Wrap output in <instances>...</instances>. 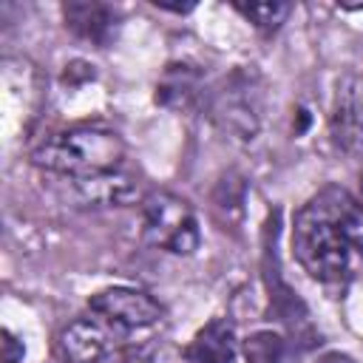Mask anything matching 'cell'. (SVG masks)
Masks as SVG:
<instances>
[{
    "mask_svg": "<svg viewBox=\"0 0 363 363\" xmlns=\"http://www.w3.org/2000/svg\"><path fill=\"white\" fill-rule=\"evenodd\" d=\"M122 159L125 142L105 125H74L57 130L45 136L31 153V162L37 167L68 176L74 182L113 173L122 167Z\"/></svg>",
    "mask_w": 363,
    "mask_h": 363,
    "instance_id": "2",
    "label": "cell"
},
{
    "mask_svg": "<svg viewBox=\"0 0 363 363\" xmlns=\"http://www.w3.org/2000/svg\"><path fill=\"white\" fill-rule=\"evenodd\" d=\"M284 337L275 332H255L244 343L247 363H284Z\"/></svg>",
    "mask_w": 363,
    "mask_h": 363,
    "instance_id": "10",
    "label": "cell"
},
{
    "mask_svg": "<svg viewBox=\"0 0 363 363\" xmlns=\"http://www.w3.org/2000/svg\"><path fill=\"white\" fill-rule=\"evenodd\" d=\"M247 20H252L261 31H275L284 20H286V14L292 11V6L289 3H238L235 6Z\"/></svg>",
    "mask_w": 363,
    "mask_h": 363,
    "instance_id": "11",
    "label": "cell"
},
{
    "mask_svg": "<svg viewBox=\"0 0 363 363\" xmlns=\"http://www.w3.org/2000/svg\"><path fill=\"white\" fill-rule=\"evenodd\" d=\"M77 187L82 190V196L94 204H128L136 196V187L130 182V176H122L119 170L96 176V179H82L77 182Z\"/></svg>",
    "mask_w": 363,
    "mask_h": 363,
    "instance_id": "9",
    "label": "cell"
},
{
    "mask_svg": "<svg viewBox=\"0 0 363 363\" xmlns=\"http://www.w3.org/2000/svg\"><path fill=\"white\" fill-rule=\"evenodd\" d=\"M62 14L74 34L96 45H105L116 31V11L105 3H68L62 6Z\"/></svg>",
    "mask_w": 363,
    "mask_h": 363,
    "instance_id": "8",
    "label": "cell"
},
{
    "mask_svg": "<svg viewBox=\"0 0 363 363\" xmlns=\"http://www.w3.org/2000/svg\"><path fill=\"white\" fill-rule=\"evenodd\" d=\"M88 312H94L96 318L108 320L111 326L122 329L130 337L139 332H150L164 318L162 303L133 286H111V289L96 292L88 301Z\"/></svg>",
    "mask_w": 363,
    "mask_h": 363,
    "instance_id": "5",
    "label": "cell"
},
{
    "mask_svg": "<svg viewBox=\"0 0 363 363\" xmlns=\"http://www.w3.org/2000/svg\"><path fill=\"white\" fill-rule=\"evenodd\" d=\"M23 360V343H17V337L3 329V363H17Z\"/></svg>",
    "mask_w": 363,
    "mask_h": 363,
    "instance_id": "13",
    "label": "cell"
},
{
    "mask_svg": "<svg viewBox=\"0 0 363 363\" xmlns=\"http://www.w3.org/2000/svg\"><path fill=\"white\" fill-rule=\"evenodd\" d=\"M360 201H363V173H360Z\"/></svg>",
    "mask_w": 363,
    "mask_h": 363,
    "instance_id": "14",
    "label": "cell"
},
{
    "mask_svg": "<svg viewBox=\"0 0 363 363\" xmlns=\"http://www.w3.org/2000/svg\"><path fill=\"white\" fill-rule=\"evenodd\" d=\"M133 349L130 335L94 312L74 318L60 335V354L65 363H122Z\"/></svg>",
    "mask_w": 363,
    "mask_h": 363,
    "instance_id": "4",
    "label": "cell"
},
{
    "mask_svg": "<svg viewBox=\"0 0 363 363\" xmlns=\"http://www.w3.org/2000/svg\"><path fill=\"white\" fill-rule=\"evenodd\" d=\"M122 363H184L182 352L164 340H150V343H142L136 346Z\"/></svg>",
    "mask_w": 363,
    "mask_h": 363,
    "instance_id": "12",
    "label": "cell"
},
{
    "mask_svg": "<svg viewBox=\"0 0 363 363\" xmlns=\"http://www.w3.org/2000/svg\"><path fill=\"white\" fill-rule=\"evenodd\" d=\"M332 136L346 150H363V77H346L337 85Z\"/></svg>",
    "mask_w": 363,
    "mask_h": 363,
    "instance_id": "6",
    "label": "cell"
},
{
    "mask_svg": "<svg viewBox=\"0 0 363 363\" xmlns=\"http://www.w3.org/2000/svg\"><path fill=\"white\" fill-rule=\"evenodd\" d=\"M292 250L315 281H349L363 267V201L335 184L318 190L295 216Z\"/></svg>",
    "mask_w": 363,
    "mask_h": 363,
    "instance_id": "1",
    "label": "cell"
},
{
    "mask_svg": "<svg viewBox=\"0 0 363 363\" xmlns=\"http://www.w3.org/2000/svg\"><path fill=\"white\" fill-rule=\"evenodd\" d=\"M142 235L147 244L173 255H190L201 241L190 201L170 190H153L142 199Z\"/></svg>",
    "mask_w": 363,
    "mask_h": 363,
    "instance_id": "3",
    "label": "cell"
},
{
    "mask_svg": "<svg viewBox=\"0 0 363 363\" xmlns=\"http://www.w3.org/2000/svg\"><path fill=\"white\" fill-rule=\"evenodd\" d=\"M238 343L235 329L227 318H216L199 329L187 349V363H235Z\"/></svg>",
    "mask_w": 363,
    "mask_h": 363,
    "instance_id": "7",
    "label": "cell"
}]
</instances>
